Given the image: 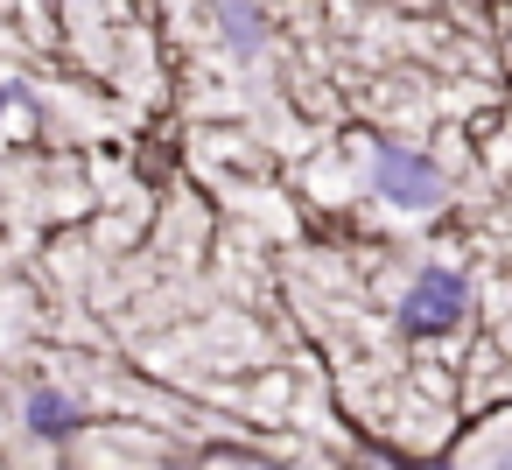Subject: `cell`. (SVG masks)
I'll list each match as a JSON object with an SVG mask.
<instances>
[{
    "label": "cell",
    "mask_w": 512,
    "mask_h": 470,
    "mask_svg": "<svg viewBox=\"0 0 512 470\" xmlns=\"http://www.w3.org/2000/svg\"><path fill=\"white\" fill-rule=\"evenodd\" d=\"M435 470H442V463H435Z\"/></svg>",
    "instance_id": "52a82bcc"
},
{
    "label": "cell",
    "mask_w": 512,
    "mask_h": 470,
    "mask_svg": "<svg viewBox=\"0 0 512 470\" xmlns=\"http://www.w3.org/2000/svg\"><path fill=\"white\" fill-rule=\"evenodd\" d=\"M491 470H512V449H498V456H491Z\"/></svg>",
    "instance_id": "5b68a950"
},
{
    "label": "cell",
    "mask_w": 512,
    "mask_h": 470,
    "mask_svg": "<svg viewBox=\"0 0 512 470\" xmlns=\"http://www.w3.org/2000/svg\"><path fill=\"white\" fill-rule=\"evenodd\" d=\"M463 309H470V288H463V274H449V267H428V274H414V288L400 295V330H414V337H435V330H449Z\"/></svg>",
    "instance_id": "7a4b0ae2"
},
{
    "label": "cell",
    "mask_w": 512,
    "mask_h": 470,
    "mask_svg": "<svg viewBox=\"0 0 512 470\" xmlns=\"http://www.w3.org/2000/svg\"><path fill=\"white\" fill-rule=\"evenodd\" d=\"M0 113H8V92H0Z\"/></svg>",
    "instance_id": "8992f818"
},
{
    "label": "cell",
    "mask_w": 512,
    "mask_h": 470,
    "mask_svg": "<svg viewBox=\"0 0 512 470\" xmlns=\"http://www.w3.org/2000/svg\"><path fill=\"white\" fill-rule=\"evenodd\" d=\"M29 428H36V435H71V428H78V400H64V393H29Z\"/></svg>",
    "instance_id": "3957f363"
},
{
    "label": "cell",
    "mask_w": 512,
    "mask_h": 470,
    "mask_svg": "<svg viewBox=\"0 0 512 470\" xmlns=\"http://www.w3.org/2000/svg\"><path fill=\"white\" fill-rule=\"evenodd\" d=\"M372 183H379V197L386 204H400V211H435L442 204V169L428 162V155H407V148H372Z\"/></svg>",
    "instance_id": "6da1fadb"
},
{
    "label": "cell",
    "mask_w": 512,
    "mask_h": 470,
    "mask_svg": "<svg viewBox=\"0 0 512 470\" xmlns=\"http://www.w3.org/2000/svg\"><path fill=\"white\" fill-rule=\"evenodd\" d=\"M218 29L232 36V50H260L267 43V15L260 8H218Z\"/></svg>",
    "instance_id": "277c9868"
}]
</instances>
